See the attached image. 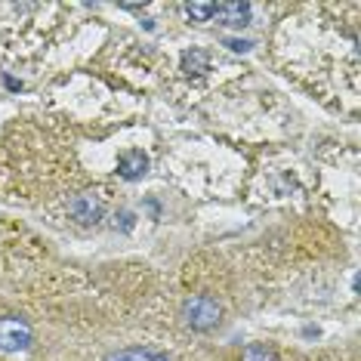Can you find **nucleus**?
Masks as SVG:
<instances>
[{
  "label": "nucleus",
  "mask_w": 361,
  "mask_h": 361,
  "mask_svg": "<svg viewBox=\"0 0 361 361\" xmlns=\"http://www.w3.org/2000/svg\"><path fill=\"white\" fill-rule=\"evenodd\" d=\"M183 13L192 22H210L216 16V4H183Z\"/></svg>",
  "instance_id": "0eeeda50"
},
{
  "label": "nucleus",
  "mask_w": 361,
  "mask_h": 361,
  "mask_svg": "<svg viewBox=\"0 0 361 361\" xmlns=\"http://www.w3.org/2000/svg\"><path fill=\"white\" fill-rule=\"evenodd\" d=\"M102 361H170V358L161 355V352H154V349H139V346H133V349H114Z\"/></svg>",
  "instance_id": "423d86ee"
},
{
  "label": "nucleus",
  "mask_w": 361,
  "mask_h": 361,
  "mask_svg": "<svg viewBox=\"0 0 361 361\" xmlns=\"http://www.w3.org/2000/svg\"><path fill=\"white\" fill-rule=\"evenodd\" d=\"M183 318L192 331H213L219 322H223V306H219L207 293H198V297H188L183 302Z\"/></svg>",
  "instance_id": "f257e3e1"
},
{
  "label": "nucleus",
  "mask_w": 361,
  "mask_h": 361,
  "mask_svg": "<svg viewBox=\"0 0 361 361\" xmlns=\"http://www.w3.org/2000/svg\"><path fill=\"white\" fill-rule=\"evenodd\" d=\"M207 68V53H201V50H192V53H185L183 56V71H204Z\"/></svg>",
  "instance_id": "1a4fd4ad"
},
{
  "label": "nucleus",
  "mask_w": 361,
  "mask_h": 361,
  "mask_svg": "<svg viewBox=\"0 0 361 361\" xmlns=\"http://www.w3.org/2000/svg\"><path fill=\"white\" fill-rule=\"evenodd\" d=\"M241 361H278V355H275V349L262 346V343H250V346L244 349Z\"/></svg>",
  "instance_id": "6e6552de"
},
{
  "label": "nucleus",
  "mask_w": 361,
  "mask_h": 361,
  "mask_svg": "<svg viewBox=\"0 0 361 361\" xmlns=\"http://www.w3.org/2000/svg\"><path fill=\"white\" fill-rule=\"evenodd\" d=\"M145 170H149V158H145V152H124L118 158V173L127 179V183H133V179H142L145 176Z\"/></svg>",
  "instance_id": "20e7f679"
},
{
  "label": "nucleus",
  "mask_w": 361,
  "mask_h": 361,
  "mask_svg": "<svg viewBox=\"0 0 361 361\" xmlns=\"http://www.w3.org/2000/svg\"><path fill=\"white\" fill-rule=\"evenodd\" d=\"M6 87H10V90H22V84H19V80H13V78H6Z\"/></svg>",
  "instance_id": "9b49d317"
},
{
  "label": "nucleus",
  "mask_w": 361,
  "mask_h": 361,
  "mask_svg": "<svg viewBox=\"0 0 361 361\" xmlns=\"http://www.w3.org/2000/svg\"><path fill=\"white\" fill-rule=\"evenodd\" d=\"M226 47L235 53H247L250 50V40H241V37H226Z\"/></svg>",
  "instance_id": "9d476101"
},
{
  "label": "nucleus",
  "mask_w": 361,
  "mask_h": 361,
  "mask_svg": "<svg viewBox=\"0 0 361 361\" xmlns=\"http://www.w3.org/2000/svg\"><path fill=\"white\" fill-rule=\"evenodd\" d=\"M216 16L223 19V25L241 28L250 22V4H216Z\"/></svg>",
  "instance_id": "39448f33"
},
{
  "label": "nucleus",
  "mask_w": 361,
  "mask_h": 361,
  "mask_svg": "<svg viewBox=\"0 0 361 361\" xmlns=\"http://www.w3.org/2000/svg\"><path fill=\"white\" fill-rule=\"evenodd\" d=\"M102 198L99 195H93V192H80L71 198L68 204V213H71V219L80 226H96L102 219Z\"/></svg>",
  "instance_id": "7ed1b4c3"
},
{
  "label": "nucleus",
  "mask_w": 361,
  "mask_h": 361,
  "mask_svg": "<svg viewBox=\"0 0 361 361\" xmlns=\"http://www.w3.org/2000/svg\"><path fill=\"white\" fill-rule=\"evenodd\" d=\"M35 343V331L25 318L19 315H4L0 318V352L16 355V352H25Z\"/></svg>",
  "instance_id": "f03ea898"
}]
</instances>
